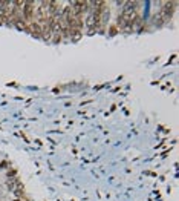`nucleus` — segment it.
Here are the masks:
<instances>
[]
</instances>
